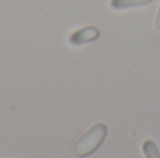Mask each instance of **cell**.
<instances>
[{
	"label": "cell",
	"mask_w": 160,
	"mask_h": 158,
	"mask_svg": "<svg viewBox=\"0 0 160 158\" xmlns=\"http://www.w3.org/2000/svg\"><path fill=\"white\" fill-rule=\"evenodd\" d=\"M105 136H107V126L104 123H96L76 143L75 154L79 158H84L93 154L104 142Z\"/></svg>",
	"instance_id": "obj_1"
},
{
	"label": "cell",
	"mask_w": 160,
	"mask_h": 158,
	"mask_svg": "<svg viewBox=\"0 0 160 158\" xmlns=\"http://www.w3.org/2000/svg\"><path fill=\"white\" fill-rule=\"evenodd\" d=\"M100 36V31L96 27H86L82 30L76 31L70 36V42L73 45H80V44H87V42L96 41Z\"/></svg>",
	"instance_id": "obj_2"
},
{
	"label": "cell",
	"mask_w": 160,
	"mask_h": 158,
	"mask_svg": "<svg viewBox=\"0 0 160 158\" xmlns=\"http://www.w3.org/2000/svg\"><path fill=\"white\" fill-rule=\"evenodd\" d=\"M153 0H111V6L115 10H124L129 7H139L152 3Z\"/></svg>",
	"instance_id": "obj_3"
},
{
	"label": "cell",
	"mask_w": 160,
	"mask_h": 158,
	"mask_svg": "<svg viewBox=\"0 0 160 158\" xmlns=\"http://www.w3.org/2000/svg\"><path fill=\"white\" fill-rule=\"evenodd\" d=\"M142 150H143L145 158H160L159 148L152 140H146L142 146Z\"/></svg>",
	"instance_id": "obj_4"
},
{
	"label": "cell",
	"mask_w": 160,
	"mask_h": 158,
	"mask_svg": "<svg viewBox=\"0 0 160 158\" xmlns=\"http://www.w3.org/2000/svg\"><path fill=\"white\" fill-rule=\"evenodd\" d=\"M155 25H156V28H158V30H160V7H159V11H158V16H156Z\"/></svg>",
	"instance_id": "obj_5"
}]
</instances>
